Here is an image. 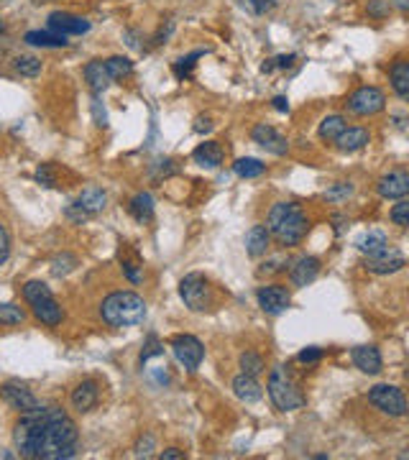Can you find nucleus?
<instances>
[{
    "label": "nucleus",
    "instance_id": "obj_1",
    "mask_svg": "<svg viewBox=\"0 0 409 460\" xmlns=\"http://www.w3.org/2000/svg\"><path fill=\"white\" fill-rule=\"evenodd\" d=\"M13 443L23 458L67 460L77 455L80 430L64 409L38 407L34 412H23L13 424Z\"/></svg>",
    "mask_w": 409,
    "mask_h": 460
},
{
    "label": "nucleus",
    "instance_id": "obj_2",
    "mask_svg": "<svg viewBox=\"0 0 409 460\" xmlns=\"http://www.w3.org/2000/svg\"><path fill=\"white\" fill-rule=\"evenodd\" d=\"M266 228L284 248H292V245L302 243L310 223H307V213L302 210V205H297V202H276L274 208L268 210Z\"/></svg>",
    "mask_w": 409,
    "mask_h": 460
},
{
    "label": "nucleus",
    "instance_id": "obj_3",
    "mask_svg": "<svg viewBox=\"0 0 409 460\" xmlns=\"http://www.w3.org/2000/svg\"><path fill=\"white\" fill-rule=\"evenodd\" d=\"M100 317L110 327H136L146 319V302L136 292H113L100 305Z\"/></svg>",
    "mask_w": 409,
    "mask_h": 460
},
{
    "label": "nucleus",
    "instance_id": "obj_4",
    "mask_svg": "<svg viewBox=\"0 0 409 460\" xmlns=\"http://www.w3.org/2000/svg\"><path fill=\"white\" fill-rule=\"evenodd\" d=\"M268 396L274 401V407L279 412H294V409L305 407V394L299 389V384L294 381V376L289 373V368L284 366H274L268 373Z\"/></svg>",
    "mask_w": 409,
    "mask_h": 460
},
{
    "label": "nucleus",
    "instance_id": "obj_5",
    "mask_svg": "<svg viewBox=\"0 0 409 460\" xmlns=\"http://www.w3.org/2000/svg\"><path fill=\"white\" fill-rule=\"evenodd\" d=\"M179 297L192 312H205L215 305V292L210 287V279L200 271H192L179 282Z\"/></svg>",
    "mask_w": 409,
    "mask_h": 460
},
{
    "label": "nucleus",
    "instance_id": "obj_6",
    "mask_svg": "<svg viewBox=\"0 0 409 460\" xmlns=\"http://www.w3.org/2000/svg\"><path fill=\"white\" fill-rule=\"evenodd\" d=\"M368 401L373 407L384 412L389 417H404L407 415V399H404V391L399 386L392 384H376L368 389Z\"/></svg>",
    "mask_w": 409,
    "mask_h": 460
},
{
    "label": "nucleus",
    "instance_id": "obj_7",
    "mask_svg": "<svg viewBox=\"0 0 409 460\" xmlns=\"http://www.w3.org/2000/svg\"><path fill=\"white\" fill-rule=\"evenodd\" d=\"M348 110L353 115H361V118H368V115H376L387 108V95L381 92L379 87H371V85H366V87H358L353 95L348 97Z\"/></svg>",
    "mask_w": 409,
    "mask_h": 460
},
{
    "label": "nucleus",
    "instance_id": "obj_8",
    "mask_svg": "<svg viewBox=\"0 0 409 460\" xmlns=\"http://www.w3.org/2000/svg\"><path fill=\"white\" fill-rule=\"evenodd\" d=\"M169 348L174 350V358L185 366L187 371H197L205 358V345H202L194 335H174L169 343Z\"/></svg>",
    "mask_w": 409,
    "mask_h": 460
},
{
    "label": "nucleus",
    "instance_id": "obj_9",
    "mask_svg": "<svg viewBox=\"0 0 409 460\" xmlns=\"http://www.w3.org/2000/svg\"><path fill=\"white\" fill-rule=\"evenodd\" d=\"M0 396H3V401H6L8 407L15 409V412H21V415L41 407V401L34 396V391L26 389L23 384H18V381H8V384L0 386Z\"/></svg>",
    "mask_w": 409,
    "mask_h": 460
},
{
    "label": "nucleus",
    "instance_id": "obj_10",
    "mask_svg": "<svg viewBox=\"0 0 409 460\" xmlns=\"http://www.w3.org/2000/svg\"><path fill=\"white\" fill-rule=\"evenodd\" d=\"M256 299H259V307L266 315H282L292 305V294L284 284H266V287H261L256 292Z\"/></svg>",
    "mask_w": 409,
    "mask_h": 460
},
{
    "label": "nucleus",
    "instance_id": "obj_11",
    "mask_svg": "<svg viewBox=\"0 0 409 460\" xmlns=\"http://www.w3.org/2000/svg\"><path fill=\"white\" fill-rule=\"evenodd\" d=\"M46 21H49V31L62 34V36H82V34L89 31L87 18H80L75 13H64V10H54Z\"/></svg>",
    "mask_w": 409,
    "mask_h": 460
},
{
    "label": "nucleus",
    "instance_id": "obj_12",
    "mask_svg": "<svg viewBox=\"0 0 409 460\" xmlns=\"http://www.w3.org/2000/svg\"><path fill=\"white\" fill-rule=\"evenodd\" d=\"M251 138H253V143H259L261 149H266L268 154L284 156L289 151V141H287L274 126H268V123H259V126L253 128Z\"/></svg>",
    "mask_w": 409,
    "mask_h": 460
},
{
    "label": "nucleus",
    "instance_id": "obj_13",
    "mask_svg": "<svg viewBox=\"0 0 409 460\" xmlns=\"http://www.w3.org/2000/svg\"><path fill=\"white\" fill-rule=\"evenodd\" d=\"M376 192L384 197V200H402L409 194V174L402 169L389 171L376 182Z\"/></svg>",
    "mask_w": 409,
    "mask_h": 460
},
{
    "label": "nucleus",
    "instance_id": "obj_14",
    "mask_svg": "<svg viewBox=\"0 0 409 460\" xmlns=\"http://www.w3.org/2000/svg\"><path fill=\"white\" fill-rule=\"evenodd\" d=\"M29 305H31V312H34V317H36L38 322H44V325H49V327H57L62 319H64L62 305L54 299V294L38 297V299H34V302H29Z\"/></svg>",
    "mask_w": 409,
    "mask_h": 460
},
{
    "label": "nucleus",
    "instance_id": "obj_15",
    "mask_svg": "<svg viewBox=\"0 0 409 460\" xmlns=\"http://www.w3.org/2000/svg\"><path fill=\"white\" fill-rule=\"evenodd\" d=\"M404 264H407V261H404L402 253L387 248L384 253H379V256H371V259L366 261V271H371V274H379V276H387V274H396V271H402Z\"/></svg>",
    "mask_w": 409,
    "mask_h": 460
},
{
    "label": "nucleus",
    "instance_id": "obj_16",
    "mask_svg": "<svg viewBox=\"0 0 409 460\" xmlns=\"http://www.w3.org/2000/svg\"><path fill=\"white\" fill-rule=\"evenodd\" d=\"M320 274V259L315 256H299L289 268V279L294 287H310Z\"/></svg>",
    "mask_w": 409,
    "mask_h": 460
},
{
    "label": "nucleus",
    "instance_id": "obj_17",
    "mask_svg": "<svg viewBox=\"0 0 409 460\" xmlns=\"http://www.w3.org/2000/svg\"><path fill=\"white\" fill-rule=\"evenodd\" d=\"M97 399H100V389H97V381H92V379L80 381V384L72 389V396H69L72 407H75L80 415H85V412H89V409L95 407Z\"/></svg>",
    "mask_w": 409,
    "mask_h": 460
},
{
    "label": "nucleus",
    "instance_id": "obj_18",
    "mask_svg": "<svg viewBox=\"0 0 409 460\" xmlns=\"http://www.w3.org/2000/svg\"><path fill=\"white\" fill-rule=\"evenodd\" d=\"M353 366L361 373H368V376L381 373L384 361H381L379 348L376 345H358V348H353Z\"/></svg>",
    "mask_w": 409,
    "mask_h": 460
},
{
    "label": "nucleus",
    "instance_id": "obj_19",
    "mask_svg": "<svg viewBox=\"0 0 409 460\" xmlns=\"http://www.w3.org/2000/svg\"><path fill=\"white\" fill-rule=\"evenodd\" d=\"M231 386H233V394H236L241 401H245V404H256V401H261V396H264V389H261V384L256 381V376H248V373H238Z\"/></svg>",
    "mask_w": 409,
    "mask_h": 460
},
{
    "label": "nucleus",
    "instance_id": "obj_20",
    "mask_svg": "<svg viewBox=\"0 0 409 460\" xmlns=\"http://www.w3.org/2000/svg\"><path fill=\"white\" fill-rule=\"evenodd\" d=\"M368 141H371V134L366 128H345L333 143L343 154H353V151H361L364 146H368Z\"/></svg>",
    "mask_w": 409,
    "mask_h": 460
},
{
    "label": "nucleus",
    "instance_id": "obj_21",
    "mask_svg": "<svg viewBox=\"0 0 409 460\" xmlns=\"http://www.w3.org/2000/svg\"><path fill=\"white\" fill-rule=\"evenodd\" d=\"M192 159L194 164H200L205 169H217L225 159V151L217 141H205L192 151Z\"/></svg>",
    "mask_w": 409,
    "mask_h": 460
},
{
    "label": "nucleus",
    "instance_id": "obj_22",
    "mask_svg": "<svg viewBox=\"0 0 409 460\" xmlns=\"http://www.w3.org/2000/svg\"><path fill=\"white\" fill-rule=\"evenodd\" d=\"M82 75H85V82L89 85V89L95 92V95H100V92H105L108 89V85H110V75H108V69H105V62L100 59H92L85 64V69H82Z\"/></svg>",
    "mask_w": 409,
    "mask_h": 460
},
{
    "label": "nucleus",
    "instance_id": "obj_23",
    "mask_svg": "<svg viewBox=\"0 0 409 460\" xmlns=\"http://www.w3.org/2000/svg\"><path fill=\"white\" fill-rule=\"evenodd\" d=\"M268 243H271V233H268L266 225H253V228L245 233V251H248L251 259L266 256Z\"/></svg>",
    "mask_w": 409,
    "mask_h": 460
},
{
    "label": "nucleus",
    "instance_id": "obj_24",
    "mask_svg": "<svg viewBox=\"0 0 409 460\" xmlns=\"http://www.w3.org/2000/svg\"><path fill=\"white\" fill-rule=\"evenodd\" d=\"M75 205L82 213H87V215H97V213H103L105 205H108V194H105L100 187H87V189H82L80 200H77Z\"/></svg>",
    "mask_w": 409,
    "mask_h": 460
},
{
    "label": "nucleus",
    "instance_id": "obj_25",
    "mask_svg": "<svg viewBox=\"0 0 409 460\" xmlns=\"http://www.w3.org/2000/svg\"><path fill=\"white\" fill-rule=\"evenodd\" d=\"M389 82H392V89L396 92V97L407 100L409 97V62L404 59V57H399V59L392 64V69H389Z\"/></svg>",
    "mask_w": 409,
    "mask_h": 460
},
{
    "label": "nucleus",
    "instance_id": "obj_26",
    "mask_svg": "<svg viewBox=\"0 0 409 460\" xmlns=\"http://www.w3.org/2000/svg\"><path fill=\"white\" fill-rule=\"evenodd\" d=\"M356 248L371 259V256H379V253L387 251L389 238H387V233H381V230H368V233H364V236L356 240Z\"/></svg>",
    "mask_w": 409,
    "mask_h": 460
},
{
    "label": "nucleus",
    "instance_id": "obj_27",
    "mask_svg": "<svg viewBox=\"0 0 409 460\" xmlns=\"http://www.w3.org/2000/svg\"><path fill=\"white\" fill-rule=\"evenodd\" d=\"M128 213L134 215L136 223H141V225L151 223V220H154V197H151L149 192H138L134 200H131V205H128Z\"/></svg>",
    "mask_w": 409,
    "mask_h": 460
},
{
    "label": "nucleus",
    "instance_id": "obj_28",
    "mask_svg": "<svg viewBox=\"0 0 409 460\" xmlns=\"http://www.w3.org/2000/svg\"><path fill=\"white\" fill-rule=\"evenodd\" d=\"M23 41L31 46H41V49H64L69 44L67 36L62 34H54V31H29Z\"/></svg>",
    "mask_w": 409,
    "mask_h": 460
},
{
    "label": "nucleus",
    "instance_id": "obj_29",
    "mask_svg": "<svg viewBox=\"0 0 409 460\" xmlns=\"http://www.w3.org/2000/svg\"><path fill=\"white\" fill-rule=\"evenodd\" d=\"M264 171H266V164L253 159V156H243V159H238V161L233 164V174L241 179H256Z\"/></svg>",
    "mask_w": 409,
    "mask_h": 460
},
{
    "label": "nucleus",
    "instance_id": "obj_30",
    "mask_svg": "<svg viewBox=\"0 0 409 460\" xmlns=\"http://www.w3.org/2000/svg\"><path fill=\"white\" fill-rule=\"evenodd\" d=\"M105 69L110 80H123V77L134 75V62L128 57H110V59H105Z\"/></svg>",
    "mask_w": 409,
    "mask_h": 460
},
{
    "label": "nucleus",
    "instance_id": "obj_31",
    "mask_svg": "<svg viewBox=\"0 0 409 460\" xmlns=\"http://www.w3.org/2000/svg\"><path fill=\"white\" fill-rule=\"evenodd\" d=\"M345 128L348 126H345V118H343V115H327L320 123V138L322 141H335Z\"/></svg>",
    "mask_w": 409,
    "mask_h": 460
},
{
    "label": "nucleus",
    "instance_id": "obj_32",
    "mask_svg": "<svg viewBox=\"0 0 409 460\" xmlns=\"http://www.w3.org/2000/svg\"><path fill=\"white\" fill-rule=\"evenodd\" d=\"M13 67L21 77H38L41 75V59L31 57V54H21V57H15Z\"/></svg>",
    "mask_w": 409,
    "mask_h": 460
},
{
    "label": "nucleus",
    "instance_id": "obj_33",
    "mask_svg": "<svg viewBox=\"0 0 409 460\" xmlns=\"http://www.w3.org/2000/svg\"><path fill=\"white\" fill-rule=\"evenodd\" d=\"M238 366H241V373H248V376H259V373H264V368H266L264 358H261L259 353H253V350L241 353Z\"/></svg>",
    "mask_w": 409,
    "mask_h": 460
},
{
    "label": "nucleus",
    "instance_id": "obj_34",
    "mask_svg": "<svg viewBox=\"0 0 409 460\" xmlns=\"http://www.w3.org/2000/svg\"><path fill=\"white\" fill-rule=\"evenodd\" d=\"M205 52H208V49H197V52L187 54V57L177 59V62H174V75H177L179 80H187V77H192L194 64H197V59H200V57H205Z\"/></svg>",
    "mask_w": 409,
    "mask_h": 460
},
{
    "label": "nucleus",
    "instance_id": "obj_35",
    "mask_svg": "<svg viewBox=\"0 0 409 460\" xmlns=\"http://www.w3.org/2000/svg\"><path fill=\"white\" fill-rule=\"evenodd\" d=\"M120 264H123V274L131 279L134 284H138V282H143V266H141V259L136 256V253H131V256H123L120 253Z\"/></svg>",
    "mask_w": 409,
    "mask_h": 460
},
{
    "label": "nucleus",
    "instance_id": "obj_36",
    "mask_svg": "<svg viewBox=\"0 0 409 460\" xmlns=\"http://www.w3.org/2000/svg\"><path fill=\"white\" fill-rule=\"evenodd\" d=\"M350 194H353V185H350V182H335L330 189H325V200L340 205V202L348 200Z\"/></svg>",
    "mask_w": 409,
    "mask_h": 460
},
{
    "label": "nucleus",
    "instance_id": "obj_37",
    "mask_svg": "<svg viewBox=\"0 0 409 460\" xmlns=\"http://www.w3.org/2000/svg\"><path fill=\"white\" fill-rule=\"evenodd\" d=\"M26 312L15 305H0V325H23Z\"/></svg>",
    "mask_w": 409,
    "mask_h": 460
},
{
    "label": "nucleus",
    "instance_id": "obj_38",
    "mask_svg": "<svg viewBox=\"0 0 409 460\" xmlns=\"http://www.w3.org/2000/svg\"><path fill=\"white\" fill-rule=\"evenodd\" d=\"M77 266V259L72 256V253H62V256H57V259L52 261V274L54 276H67L69 271H75Z\"/></svg>",
    "mask_w": 409,
    "mask_h": 460
},
{
    "label": "nucleus",
    "instance_id": "obj_39",
    "mask_svg": "<svg viewBox=\"0 0 409 460\" xmlns=\"http://www.w3.org/2000/svg\"><path fill=\"white\" fill-rule=\"evenodd\" d=\"M389 217H392V223L399 225V228H407L409 225V202L404 200H396V205L392 208V213H389Z\"/></svg>",
    "mask_w": 409,
    "mask_h": 460
},
{
    "label": "nucleus",
    "instance_id": "obj_40",
    "mask_svg": "<svg viewBox=\"0 0 409 460\" xmlns=\"http://www.w3.org/2000/svg\"><path fill=\"white\" fill-rule=\"evenodd\" d=\"M157 356H164V345L157 340V335H149V340H146V345L141 350V364H146L149 358H157Z\"/></svg>",
    "mask_w": 409,
    "mask_h": 460
},
{
    "label": "nucleus",
    "instance_id": "obj_41",
    "mask_svg": "<svg viewBox=\"0 0 409 460\" xmlns=\"http://www.w3.org/2000/svg\"><path fill=\"white\" fill-rule=\"evenodd\" d=\"M36 182H41L44 187H57V174H54L52 164H41L36 169Z\"/></svg>",
    "mask_w": 409,
    "mask_h": 460
},
{
    "label": "nucleus",
    "instance_id": "obj_42",
    "mask_svg": "<svg viewBox=\"0 0 409 460\" xmlns=\"http://www.w3.org/2000/svg\"><path fill=\"white\" fill-rule=\"evenodd\" d=\"M284 266H287V259H284V256H274V259H268V261H264V264H261L259 276L276 274V271H282Z\"/></svg>",
    "mask_w": 409,
    "mask_h": 460
},
{
    "label": "nucleus",
    "instance_id": "obj_43",
    "mask_svg": "<svg viewBox=\"0 0 409 460\" xmlns=\"http://www.w3.org/2000/svg\"><path fill=\"white\" fill-rule=\"evenodd\" d=\"M154 445H157V440H154V435H143L141 440H138V443H136V455H138V458H149L151 455V450H154Z\"/></svg>",
    "mask_w": 409,
    "mask_h": 460
},
{
    "label": "nucleus",
    "instance_id": "obj_44",
    "mask_svg": "<svg viewBox=\"0 0 409 460\" xmlns=\"http://www.w3.org/2000/svg\"><path fill=\"white\" fill-rule=\"evenodd\" d=\"M10 259V236H8L6 225L0 223V266Z\"/></svg>",
    "mask_w": 409,
    "mask_h": 460
},
{
    "label": "nucleus",
    "instance_id": "obj_45",
    "mask_svg": "<svg viewBox=\"0 0 409 460\" xmlns=\"http://www.w3.org/2000/svg\"><path fill=\"white\" fill-rule=\"evenodd\" d=\"M320 358H322V348H315V345H310V348L299 350L297 361H299V364H317Z\"/></svg>",
    "mask_w": 409,
    "mask_h": 460
},
{
    "label": "nucleus",
    "instance_id": "obj_46",
    "mask_svg": "<svg viewBox=\"0 0 409 460\" xmlns=\"http://www.w3.org/2000/svg\"><path fill=\"white\" fill-rule=\"evenodd\" d=\"M389 3L387 0H368V15L371 18H384V15H389Z\"/></svg>",
    "mask_w": 409,
    "mask_h": 460
},
{
    "label": "nucleus",
    "instance_id": "obj_47",
    "mask_svg": "<svg viewBox=\"0 0 409 460\" xmlns=\"http://www.w3.org/2000/svg\"><path fill=\"white\" fill-rule=\"evenodd\" d=\"M243 3L251 8L253 13H266V10L274 8V0H243Z\"/></svg>",
    "mask_w": 409,
    "mask_h": 460
},
{
    "label": "nucleus",
    "instance_id": "obj_48",
    "mask_svg": "<svg viewBox=\"0 0 409 460\" xmlns=\"http://www.w3.org/2000/svg\"><path fill=\"white\" fill-rule=\"evenodd\" d=\"M194 131H197V134H210V131H213V118L200 115V118L194 120Z\"/></svg>",
    "mask_w": 409,
    "mask_h": 460
},
{
    "label": "nucleus",
    "instance_id": "obj_49",
    "mask_svg": "<svg viewBox=\"0 0 409 460\" xmlns=\"http://www.w3.org/2000/svg\"><path fill=\"white\" fill-rule=\"evenodd\" d=\"M271 105H274V110H279V113H289V100L284 95H276L274 100H271Z\"/></svg>",
    "mask_w": 409,
    "mask_h": 460
},
{
    "label": "nucleus",
    "instance_id": "obj_50",
    "mask_svg": "<svg viewBox=\"0 0 409 460\" xmlns=\"http://www.w3.org/2000/svg\"><path fill=\"white\" fill-rule=\"evenodd\" d=\"M297 59L294 54H282V57H276L274 59V67H279V69H284V67H292V62Z\"/></svg>",
    "mask_w": 409,
    "mask_h": 460
},
{
    "label": "nucleus",
    "instance_id": "obj_51",
    "mask_svg": "<svg viewBox=\"0 0 409 460\" xmlns=\"http://www.w3.org/2000/svg\"><path fill=\"white\" fill-rule=\"evenodd\" d=\"M182 458H185V453L177 450V447H169V450H164L162 453V460H182Z\"/></svg>",
    "mask_w": 409,
    "mask_h": 460
},
{
    "label": "nucleus",
    "instance_id": "obj_52",
    "mask_svg": "<svg viewBox=\"0 0 409 460\" xmlns=\"http://www.w3.org/2000/svg\"><path fill=\"white\" fill-rule=\"evenodd\" d=\"M396 6H399V8L404 10V8H407V0H396Z\"/></svg>",
    "mask_w": 409,
    "mask_h": 460
},
{
    "label": "nucleus",
    "instance_id": "obj_53",
    "mask_svg": "<svg viewBox=\"0 0 409 460\" xmlns=\"http://www.w3.org/2000/svg\"><path fill=\"white\" fill-rule=\"evenodd\" d=\"M3 31H6V23H3V21H0V34H3Z\"/></svg>",
    "mask_w": 409,
    "mask_h": 460
}]
</instances>
